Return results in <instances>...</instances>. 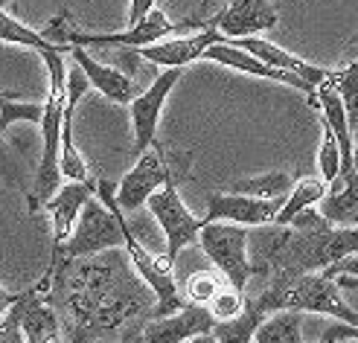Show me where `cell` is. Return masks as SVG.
Wrapping results in <instances>:
<instances>
[{
    "label": "cell",
    "mask_w": 358,
    "mask_h": 343,
    "mask_svg": "<svg viewBox=\"0 0 358 343\" xmlns=\"http://www.w3.org/2000/svg\"><path fill=\"white\" fill-rule=\"evenodd\" d=\"M152 288L134 277L125 262L111 254H102L62 262L52 274L47 291L50 302H59L70 329V340H102L117 337L120 326L137 314H155L149 305Z\"/></svg>",
    "instance_id": "cell-1"
},
{
    "label": "cell",
    "mask_w": 358,
    "mask_h": 343,
    "mask_svg": "<svg viewBox=\"0 0 358 343\" xmlns=\"http://www.w3.org/2000/svg\"><path fill=\"white\" fill-rule=\"evenodd\" d=\"M268 236L254 250V277L265 279H285L309 270H327L329 265L341 262L344 256L358 250V227H341L327 221L320 210H303L300 215L274 230H265Z\"/></svg>",
    "instance_id": "cell-2"
},
{
    "label": "cell",
    "mask_w": 358,
    "mask_h": 343,
    "mask_svg": "<svg viewBox=\"0 0 358 343\" xmlns=\"http://www.w3.org/2000/svg\"><path fill=\"white\" fill-rule=\"evenodd\" d=\"M122 221H125V210L117 201V184L111 180H96V195L82 207L79 219L70 230L67 242L50 254V265L44 270V277L38 279L41 291L47 294L52 285V274L62 262H73V259H87L96 254H108V250L122 247Z\"/></svg>",
    "instance_id": "cell-3"
},
{
    "label": "cell",
    "mask_w": 358,
    "mask_h": 343,
    "mask_svg": "<svg viewBox=\"0 0 358 343\" xmlns=\"http://www.w3.org/2000/svg\"><path fill=\"white\" fill-rule=\"evenodd\" d=\"M245 302L262 320L265 314L280 309H297L303 314H327L332 320H344L358 326V312L341 297V285L327 270H309V274L285 277V279H265L254 297L245 294Z\"/></svg>",
    "instance_id": "cell-4"
},
{
    "label": "cell",
    "mask_w": 358,
    "mask_h": 343,
    "mask_svg": "<svg viewBox=\"0 0 358 343\" xmlns=\"http://www.w3.org/2000/svg\"><path fill=\"white\" fill-rule=\"evenodd\" d=\"M207 21H204V12H195L187 21L175 24L166 17V12L160 9H152L149 15H143L137 24H129V29H120V32H82V29H73L67 27V12H62L59 17L41 29L50 41L56 44H79V47H149L160 38H166L172 32H181V29H204Z\"/></svg>",
    "instance_id": "cell-5"
},
{
    "label": "cell",
    "mask_w": 358,
    "mask_h": 343,
    "mask_svg": "<svg viewBox=\"0 0 358 343\" xmlns=\"http://www.w3.org/2000/svg\"><path fill=\"white\" fill-rule=\"evenodd\" d=\"M64 105H67V82H50L47 102L41 114V160L35 166L32 187L27 189V210L38 212L62 187V125H64Z\"/></svg>",
    "instance_id": "cell-6"
},
{
    "label": "cell",
    "mask_w": 358,
    "mask_h": 343,
    "mask_svg": "<svg viewBox=\"0 0 358 343\" xmlns=\"http://www.w3.org/2000/svg\"><path fill=\"white\" fill-rule=\"evenodd\" d=\"M189 154H169L166 149H164V143L160 140H155V146L149 149V152H143V154H137V163L122 175V180L117 184V201H120V207L125 210V212H134V210H140L143 204H149V198L164 187V180L172 175V172H178V175H184V177H189V169H192V163H189Z\"/></svg>",
    "instance_id": "cell-7"
},
{
    "label": "cell",
    "mask_w": 358,
    "mask_h": 343,
    "mask_svg": "<svg viewBox=\"0 0 358 343\" xmlns=\"http://www.w3.org/2000/svg\"><path fill=\"white\" fill-rule=\"evenodd\" d=\"M184 175L172 172L164 187H160L152 198H149V210L155 215V221L160 224V230H164V242H166V256L164 262L169 268H175L178 262V254H181L184 247H189L192 242H199V233L204 227V219H199L187 204L181 192H178V180H181Z\"/></svg>",
    "instance_id": "cell-8"
},
{
    "label": "cell",
    "mask_w": 358,
    "mask_h": 343,
    "mask_svg": "<svg viewBox=\"0 0 358 343\" xmlns=\"http://www.w3.org/2000/svg\"><path fill=\"white\" fill-rule=\"evenodd\" d=\"M248 227L234 221H207L199 233V242L210 262L222 270V277L248 294V285L254 279V262L248 256Z\"/></svg>",
    "instance_id": "cell-9"
},
{
    "label": "cell",
    "mask_w": 358,
    "mask_h": 343,
    "mask_svg": "<svg viewBox=\"0 0 358 343\" xmlns=\"http://www.w3.org/2000/svg\"><path fill=\"white\" fill-rule=\"evenodd\" d=\"M122 247H125V256H129V262L134 268V274L152 288V297H155V314L152 317H164V314H172V312L181 309L187 300L181 294V285H178L172 268L164 259L152 256L149 250L137 242L129 221H122Z\"/></svg>",
    "instance_id": "cell-10"
},
{
    "label": "cell",
    "mask_w": 358,
    "mask_h": 343,
    "mask_svg": "<svg viewBox=\"0 0 358 343\" xmlns=\"http://www.w3.org/2000/svg\"><path fill=\"white\" fill-rule=\"evenodd\" d=\"M187 67H164V73H157L155 82L140 90V94L129 102V117H131V131H134V143H131V154H143L155 146L157 140V129H160V114H164V105L172 94V87L181 82Z\"/></svg>",
    "instance_id": "cell-11"
},
{
    "label": "cell",
    "mask_w": 358,
    "mask_h": 343,
    "mask_svg": "<svg viewBox=\"0 0 358 343\" xmlns=\"http://www.w3.org/2000/svg\"><path fill=\"white\" fill-rule=\"evenodd\" d=\"M222 38L224 35L219 29V15H213L204 29L192 32V35H175L172 32V38L166 35V38H160L149 47H137L134 56L155 64V67H189L192 61L204 59L210 44H216Z\"/></svg>",
    "instance_id": "cell-12"
},
{
    "label": "cell",
    "mask_w": 358,
    "mask_h": 343,
    "mask_svg": "<svg viewBox=\"0 0 358 343\" xmlns=\"http://www.w3.org/2000/svg\"><path fill=\"white\" fill-rule=\"evenodd\" d=\"M285 198H257L245 192H210L207 212L201 215L207 221H234L245 227H274L280 207Z\"/></svg>",
    "instance_id": "cell-13"
},
{
    "label": "cell",
    "mask_w": 358,
    "mask_h": 343,
    "mask_svg": "<svg viewBox=\"0 0 358 343\" xmlns=\"http://www.w3.org/2000/svg\"><path fill=\"white\" fill-rule=\"evenodd\" d=\"M216 317L207 305L199 302H184L178 312L164 314V317H152L149 326H143L140 340L146 343H187L195 337H210L216 329Z\"/></svg>",
    "instance_id": "cell-14"
},
{
    "label": "cell",
    "mask_w": 358,
    "mask_h": 343,
    "mask_svg": "<svg viewBox=\"0 0 358 343\" xmlns=\"http://www.w3.org/2000/svg\"><path fill=\"white\" fill-rule=\"evenodd\" d=\"M204 61H216V64L234 67V70H239V73H248V76L289 85V87H294V90H303L309 105L315 102V87H312L306 79H300L297 73H289V70H277V67H271V64H265L262 59L254 56V52H248L245 47L234 44L230 38H222V41H216V44H210L207 52H204Z\"/></svg>",
    "instance_id": "cell-15"
},
{
    "label": "cell",
    "mask_w": 358,
    "mask_h": 343,
    "mask_svg": "<svg viewBox=\"0 0 358 343\" xmlns=\"http://www.w3.org/2000/svg\"><path fill=\"white\" fill-rule=\"evenodd\" d=\"M219 29L224 38H248L274 29L280 21V12L271 0H227L216 12Z\"/></svg>",
    "instance_id": "cell-16"
},
{
    "label": "cell",
    "mask_w": 358,
    "mask_h": 343,
    "mask_svg": "<svg viewBox=\"0 0 358 343\" xmlns=\"http://www.w3.org/2000/svg\"><path fill=\"white\" fill-rule=\"evenodd\" d=\"M94 195H96L94 180H67V184H62L59 192L44 204V210L50 212V219H52V245H50V254H56V250L67 242V236H70V230H73L82 207L91 201Z\"/></svg>",
    "instance_id": "cell-17"
},
{
    "label": "cell",
    "mask_w": 358,
    "mask_h": 343,
    "mask_svg": "<svg viewBox=\"0 0 358 343\" xmlns=\"http://www.w3.org/2000/svg\"><path fill=\"white\" fill-rule=\"evenodd\" d=\"M70 59H73V61L82 67V73L87 76V82H91L108 102H114V105H129V102L140 94V85H137L129 73H122V70L108 67V64H99L85 47L70 44Z\"/></svg>",
    "instance_id": "cell-18"
},
{
    "label": "cell",
    "mask_w": 358,
    "mask_h": 343,
    "mask_svg": "<svg viewBox=\"0 0 358 343\" xmlns=\"http://www.w3.org/2000/svg\"><path fill=\"white\" fill-rule=\"evenodd\" d=\"M17 305H21V332H24V340H29V343H52V340L64 337L62 317L50 305V300L41 291L38 282H35L29 291L21 294Z\"/></svg>",
    "instance_id": "cell-19"
},
{
    "label": "cell",
    "mask_w": 358,
    "mask_h": 343,
    "mask_svg": "<svg viewBox=\"0 0 358 343\" xmlns=\"http://www.w3.org/2000/svg\"><path fill=\"white\" fill-rule=\"evenodd\" d=\"M320 215L332 224L358 227V166L341 169L317 204Z\"/></svg>",
    "instance_id": "cell-20"
},
{
    "label": "cell",
    "mask_w": 358,
    "mask_h": 343,
    "mask_svg": "<svg viewBox=\"0 0 358 343\" xmlns=\"http://www.w3.org/2000/svg\"><path fill=\"white\" fill-rule=\"evenodd\" d=\"M230 41L239 44V47H245L248 52H254V56L262 59L265 64H271V67H277V70H289V73H297L300 79H306L312 87H317L320 82L329 76L327 67L309 64L306 59H300V56H294V52H289V50H282V47H277V44H271V41L259 38V35H248V38H230Z\"/></svg>",
    "instance_id": "cell-21"
},
{
    "label": "cell",
    "mask_w": 358,
    "mask_h": 343,
    "mask_svg": "<svg viewBox=\"0 0 358 343\" xmlns=\"http://www.w3.org/2000/svg\"><path fill=\"white\" fill-rule=\"evenodd\" d=\"M257 343H300L303 340V312L280 309L265 314V320L254 332Z\"/></svg>",
    "instance_id": "cell-22"
},
{
    "label": "cell",
    "mask_w": 358,
    "mask_h": 343,
    "mask_svg": "<svg viewBox=\"0 0 358 343\" xmlns=\"http://www.w3.org/2000/svg\"><path fill=\"white\" fill-rule=\"evenodd\" d=\"M327 189H329V184L324 177H300V180H294V187H292V192L285 195V201H282V207H280V215H277V227H285L289 224L294 215H300L303 210H309V207H315V204H320V198L327 195Z\"/></svg>",
    "instance_id": "cell-23"
},
{
    "label": "cell",
    "mask_w": 358,
    "mask_h": 343,
    "mask_svg": "<svg viewBox=\"0 0 358 343\" xmlns=\"http://www.w3.org/2000/svg\"><path fill=\"white\" fill-rule=\"evenodd\" d=\"M0 41H6V44H21V47H27V50H32V52H38V56H44V52H50V50H67V52H70L67 44L50 41L44 32L21 24V21H17V17H12L6 9H0Z\"/></svg>",
    "instance_id": "cell-24"
},
{
    "label": "cell",
    "mask_w": 358,
    "mask_h": 343,
    "mask_svg": "<svg viewBox=\"0 0 358 343\" xmlns=\"http://www.w3.org/2000/svg\"><path fill=\"white\" fill-rule=\"evenodd\" d=\"M294 180L285 175V172H265V175H257V177H245V180H236L230 184L234 192H245V195H257V198H285L292 192Z\"/></svg>",
    "instance_id": "cell-25"
},
{
    "label": "cell",
    "mask_w": 358,
    "mask_h": 343,
    "mask_svg": "<svg viewBox=\"0 0 358 343\" xmlns=\"http://www.w3.org/2000/svg\"><path fill=\"white\" fill-rule=\"evenodd\" d=\"M329 79H332V85L338 87V94H341V99H344L350 125L355 131V125H358V56L347 67L329 70Z\"/></svg>",
    "instance_id": "cell-26"
},
{
    "label": "cell",
    "mask_w": 358,
    "mask_h": 343,
    "mask_svg": "<svg viewBox=\"0 0 358 343\" xmlns=\"http://www.w3.org/2000/svg\"><path fill=\"white\" fill-rule=\"evenodd\" d=\"M44 114V102H17L12 94H0V131H9L15 122L38 125Z\"/></svg>",
    "instance_id": "cell-27"
},
{
    "label": "cell",
    "mask_w": 358,
    "mask_h": 343,
    "mask_svg": "<svg viewBox=\"0 0 358 343\" xmlns=\"http://www.w3.org/2000/svg\"><path fill=\"white\" fill-rule=\"evenodd\" d=\"M227 279L222 277V270H195V274L181 285V294L187 302H199V305H210V300L219 294V288Z\"/></svg>",
    "instance_id": "cell-28"
},
{
    "label": "cell",
    "mask_w": 358,
    "mask_h": 343,
    "mask_svg": "<svg viewBox=\"0 0 358 343\" xmlns=\"http://www.w3.org/2000/svg\"><path fill=\"white\" fill-rule=\"evenodd\" d=\"M320 131H324V143H320V152H317V169H320V177L332 184L341 172V146H338V137L329 125L320 119Z\"/></svg>",
    "instance_id": "cell-29"
},
{
    "label": "cell",
    "mask_w": 358,
    "mask_h": 343,
    "mask_svg": "<svg viewBox=\"0 0 358 343\" xmlns=\"http://www.w3.org/2000/svg\"><path fill=\"white\" fill-rule=\"evenodd\" d=\"M207 309L213 312V317H216L219 323L236 317V314L245 309V291H239V288H234L230 282H224V285L219 288V294L210 300Z\"/></svg>",
    "instance_id": "cell-30"
},
{
    "label": "cell",
    "mask_w": 358,
    "mask_h": 343,
    "mask_svg": "<svg viewBox=\"0 0 358 343\" xmlns=\"http://www.w3.org/2000/svg\"><path fill=\"white\" fill-rule=\"evenodd\" d=\"M327 274L338 279L341 288H358V250L350 256H344L341 262H335L327 268Z\"/></svg>",
    "instance_id": "cell-31"
},
{
    "label": "cell",
    "mask_w": 358,
    "mask_h": 343,
    "mask_svg": "<svg viewBox=\"0 0 358 343\" xmlns=\"http://www.w3.org/2000/svg\"><path fill=\"white\" fill-rule=\"evenodd\" d=\"M0 134H3V131H0ZM0 180H6L9 187L27 192L24 177H21V169H17V163H15V157H12V152H9V146H6L3 137H0Z\"/></svg>",
    "instance_id": "cell-32"
},
{
    "label": "cell",
    "mask_w": 358,
    "mask_h": 343,
    "mask_svg": "<svg viewBox=\"0 0 358 343\" xmlns=\"http://www.w3.org/2000/svg\"><path fill=\"white\" fill-rule=\"evenodd\" d=\"M324 343H341V340H358V326L352 323H344V320H335L332 326H327V332L320 335Z\"/></svg>",
    "instance_id": "cell-33"
},
{
    "label": "cell",
    "mask_w": 358,
    "mask_h": 343,
    "mask_svg": "<svg viewBox=\"0 0 358 343\" xmlns=\"http://www.w3.org/2000/svg\"><path fill=\"white\" fill-rule=\"evenodd\" d=\"M155 9V0H131L129 3V24H137L143 15H149Z\"/></svg>",
    "instance_id": "cell-34"
},
{
    "label": "cell",
    "mask_w": 358,
    "mask_h": 343,
    "mask_svg": "<svg viewBox=\"0 0 358 343\" xmlns=\"http://www.w3.org/2000/svg\"><path fill=\"white\" fill-rule=\"evenodd\" d=\"M17 297H21V294H9V291H6V288H3V285H0V317H3V314L9 312V305H12V302H15Z\"/></svg>",
    "instance_id": "cell-35"
},
{
    "label": "cell",
    "mask_w": 358,
    "mask_h": 343,
    "mask_svg": "<svg viewBox=\"0 0 358 343\" xmlns=\"http://www.w3.org/2000/svg\"><path fill=\"white\" fill-rule=\"evenodd\" d=\"M352 160H355V166H358V140H355V146H352Z\"/></svg>",
    "instance_id": "cell-36"
},
{
    "label": "cell",
    "mask_w": 358,
    "mask_h": 343,
    "mask_svg": "<svg viewBox=\"0 0 358 343\" xmlns=\"http://www.w3.org/2000/svg\"><path fill=\"white\" fill-rule=\"evenodd\" d=\"M9 3H12V0H0V9H6Z\"/></svg>",
    "instance_id": "cell-37"
},
{
    "label": "cell",
    "mask_w": 358,
    "mask_h": 343,
    "mask_svg": "<svg viewBox=\"0 0 358 343\" xmlns=\"http://www.w3.org/2000/svg\"><path fill=\"white\" fill-rule=\"evenodd\" d=\"M352 44H358V35H355V38H352Z\"/></svg>",
    "instance_id": "cell-38"
}]
</instances>
